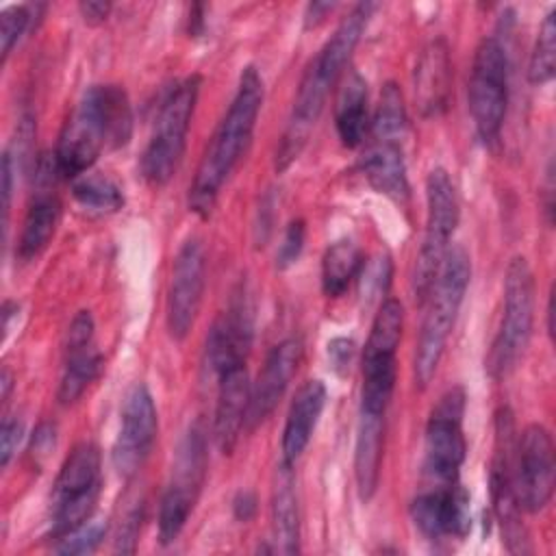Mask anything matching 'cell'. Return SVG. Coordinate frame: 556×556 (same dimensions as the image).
I'll return each instance as SVG.
<instances>
[{"mask_svg": "<svg viewBox=\"0 0 556 556\" xmlns=\"http://www.w3.org/2000/svg\"><path fill=\"white\" fill-rule=\"evenodd\" d=\"M395 354H363L361 410L384 415L395 387Z\"/></svg>", "mask_w": 556, "mask_h": 556, "instance_id": "28", "label": "cell"}, {"mask_svg": "<svg viewBox=\"0 0 556 556\" xmlns=\"http://www.w3.org/2000/svg\"><path fill=\"white\" fill-rule=\"evenodd\" d=\"M59 217H61V202L56 200V195L50 193L48 189L37 191L35 200L26 211L20 241L15 248V254L20 256V261L24 263L33 261L46 250V245L54 237Z\"/></svg>", "mask_w": 556, "mask_h": 556, "instance_id": "27", "label": "cell"}, {"mask_svg": "<svg viewBox=\"0 0 556 556\" xmlns=\"http://www.w3.org/2000/svg\"><path fill=\"white\" fill-rule=\"evenodd\" d=\"M24 434V424L17 417H4L0 428V463L7 467L17 452V445Z\"/></svg>", "mask_w": 556, "mask_h": 556, "instance_id": "39", "label": "cell"}, {"mask_svg": "<svg viewBox=\"0 0 556 556\" xmlns=\"http://www.w3.org/2000/svg\"><path fill=\"white\" fill-rule=\"evenodd\" d=\"M334 126L345 148H358L369 130L367 83L358 72H350L334 102Z\"/></svg>", "mask_w": 556, "mask_h": 556, "instance_id": "26", "label": "cell"}, {"mask_svg": "<svg viewBox=\"0 0 556 556\" xmlns=\"http://www.w3.org/2000/svg\"><path fill=\"white\" fill-rule=\"evenodd\" d=\"M534 321V276L523 256H515L504 278V313L493 339L486 369L491 378H506L523 356Z\"/></svg>", "mask_w": 556, "mask_h": 556, "instance_id": "5", "label": "cell"}, {"mask_svg": "<svg viewBox=\"0 0 556 556\" xmlns=\"http://www.w3.org/2000/svg\"><path fill=\"white\" fill-rule=\"evenodd\" d=\"M547 332L549 337L554 334V291L549 293V302H547Z\"/></svg>", "mask_w": 556, "mask_h": 556, "instance_id": "46", "label": "cell"}, {"mask_svg": "<svg viewBox=\"0 0 556 556\" xmlns=\"http://www.w3.org/2000/svg\"><path fill=\"white\" fill-rule=\"evenodd\" d=\"M363 176L382 195L406 202L408 200V176L402 143L397 141H371L361 161Z\"/></svg>", "mask_w": 556, "mask_h": 556, "instance_id": "24", "label": "cell"}, {"mask_svg": "<svg viewBox=\"0 0 556 556\" xmlns=\"http://www.w3.org/2000/svg\"><path fill=\"white\" fill-rule=\"evenodd\" d=\"M132 135V109L119 85L89 87L61 128L52 154L56 174L76 180L104 150L126 146Z\"/></svg>", "mask_w": 556, "mask_h": 556, "instance_id": "1", "label": "cell"}, {"mask_svg": "<svg viewBox=\"0 0 556 556\" xmlns=\"http://www.w3.org/2000/svg\"><path fill=\"white\" fill-rule=\"evenodd\" d=\"M159 432V417L152 393L146 384H135L124 400L122 424L113 443V467L122 476L135 473L150 456Z\"/></svg>", "mask_w": 556, "mask_h": 556, "instance_id": "14", "label": "cell"}, {"mask_svg": "<svg viewBox=\"0 0 556 556\" xmlns=\"http://www.w3.org/2000/svg\"><path fill=\"white\" fill-rule=\"evenodd\" d=\"M465 391L447 389L432 408L426 424L424 441V478L426 486H443L458 482V471L467 454L463 434Z\"/></svg>", "mask_w": 556, "mask_h": 556, "instance_id": "9", "label": "cell"}, {"mask_svg": "<svg viewBox=\"0 0 556 556\" xmlns=\"http://www.w3.org/2000/svg\"><path fill=\"white\" fill-rule=\"evenodd\" d=\"M554 72H556V11H549L539 28V37L530 54L528 80L532 85H545L554 78Z\"/></svg>", "mask_w": 556, "mask_h": 556, "instance_id": "34", "label": "cell"}, {"mask_svg": "<svg viewBox=\"0 0 556 556\" xmlns=\"http://www.w3.org/2000/svg\"><path fill=\"white\" fill-rule=\"evenodd\" d=\"M354 350H356L354 341H352V339H345V337H337V339H332V341L328 343L330 363H332V367H334L339 374H343V371L350 367L352 356H354Z\"/></svg>", "mask_w": 556, "mask_h": 556, "instance_id": "40", "label": "cell"}, {"mask_svg": "<svg viewBox=\"0 0 556 556\" xmlns=\"http://www.w3.org/2000/svg\"><path fill=\"white\" fill-rule=\"evenodd\" d=\"M263 104V80L256 67L248 65L235 91V98L215 128L189 189V208L202 217L211 213L217 202L222 185L241 161Z\"/></svg>", "mask_w": 556, "mask_h": 556, "instance_id": "2", "label": "cell"}, {"mask_svg": "<svg viewBox=\"0 0 556 556\" xmlns=\"http://www.w3.org/2000/svg\"><path fill=\"white\" fill-rule=\"evenodd\" d=\"M374 9V2L354 4L352 11L341 20L337 30L330 35V39L324 43V48L317 52V56L311 61L328 83L334 85L341 72L345 70Z\"/></svg>", "mask_w": 556, "mask_h": 556, "instance_id": "22", "label": "cell"}, {"mask_svg": "<svg viewBox=\"0 0 556 556\" xmlns=\"http://www.w3.org/2000/svg\"><path fill=\"white\" fill-rule=\"evenodd\" d=\"M200 93V76L178 80L161 100L154 130L141 154V176L154 185H165L180 165L187 143V130Z\"/></svg>", "mask_w": 556, "mask_h": 556, "instance_id": "4", "label": "cell"}, {"mask_svg": "<svg viewBox=\"0 0 556 556\" xmlns=\"http://www.w3.org/2000/svg\"><path fill=\"white\" fill-rule=\"evenodd\" d=\"M332 9H334L332 2H311L306 7V26L319 24L326 17V13H330Z\"/></svg>", "mask_w": 556, "mask_h": 556, "instance_id": "44", "label": "cell"}, {"mask_svg": "<svg viewBox=\"0 0 556 556\" xmlns=\"http://www.w3.org/2000/svg\"><path fill=\"white\" fill-rule=\"evenodd\" d=\"M219 391L215 404V419H213V434L217 450L222 454H232L241 430L248 421L250 408V378L243 365H235L219 376Z\"/></svg>", "mask_w": 556, "mask_h": 556, "instance_id": "20", "label": "cell"}, {"mask_svg": "<svg viewBox=\"0 0 556 556\" xmlns=\"http://www.w3.org/2000/svg\"><path fill=\"white\" fill-rule=\"evenodd\" d=\"M410 519L415 528L432 541L445 536H465L469 530V493L460 482L443 486H426L410 502Z\"/></svg>", "mask_w": 556, "mask_h": 556, "instance_id": "15", "label": "cell"}, {"mask_svg": "<svg viewBox=\"0 0 556 556\" xmlns=\"http://www.w3.org/2000/svg\"><path fill=\"white\" fill-rule=\"evenodd\" d=\"M271 532L276 549L282 554L300 552V508L295 495L293 465L280 460L271 486Z\"/></svg>", "mask_w": 556, "mask_h": 556, "instance_id": "23", "label": "cell"}, {"mask_svg": "<svg viewBox=\"0 0 556 556\" xmlns=\"http://www.w3.org/2000/svg\"><path fill=\"white\" fill-rule=\"evenodd\" d=\"M300 361H302V341L295 337L282 339L278 345L271 348L263 365V371L258 374L250 391V408H248V421H245L248 428L258 426L276 408L291 378L295 376Z\"/></svg>", "mask_w": 556, "mask_h": 556, "instance_id": "18", "label": "cell"}, {"mask_svg": "<svg viewBox=\"0 0 556 556\" xmlns=\"http://www.w3.org/2000/svg\"><path fill=\"white\" fill-rule=\"evenodd\" d=\"M426 232L413 269V291L419 302H426L434 285L460 217L456 187L443 167H434L426 178Z\"/></svg>", "mask_w": 556, "mask_h": 556, "instance_id": "6", "label": "cell"}, {"mask_svg": "<svg viewBox=\"0 0 556 556\" xmlns=\"http://www.w3.org/2000/svg\"><path fill=\"white\" fill-rule=\"evenodd\" d=\"M106 534V521L104 519H87L85 523H80L78 528H74L72 532H67L65 536L56 539L54 552L56 554H91L98 549V545L102 543Z\"/></svg>", "mask_w": 556, "mask_h": 556, "instance_id": "36", "label": "cell"}, {"mask_svg": "<svg viewBox=\"0 0 556 556\" xmlns=\"http://www.w3.org/2000/svg\"><path fill=\"white\" fill-rule=\"evenodd\" d=\"M72 193L80 206L98 213H113L124 204L122 189L106 176L83 174L74 180Z\"/></svg>", "mask_w": 556, "mask_h": 556, "instance_id": "33", "label": "cell"}, {"mask_svg": "<svg viewBox=\"0 0 556 556\" xmlns=\"http://www.w3.org/2000/svg\"><path fill=\"white\" fill-rule=\"evenodd\" d=\"M30 4H13L7 7L0 13V46H2V59H7L13 50V46L22 39V35L30 26Z\"/></svg>", "mask_w": 556, "mask_h": 556, "instance_id": "37", "label": "cell"}, {"mask_svg": "<svg viewBox=\"0 0 556 556\" xmlns=\"http://www.w3.org/2000/svg\"><path fill=\"white\" fill-rule=\"evenodd\" d=\"M554 443L552 434L541 424L523 428L515 441L513 478L521 510H543L554 493Z\"/></svg>", "mask_w": 556, "mask_h": 556, "instance_id": "12", "label": "cell"}, {"mask_svg": "<svg viewBox=\"0 0 556 556\" xmlns=\"http://www.w3.org/2000/svg\"><path fill=\"white\" fill-rule=\"evenodd\" d=\"M0 387H2V400H9V393H11V387H13V376H11L9 369H2Z\"/></svg>", "mask_w": 556, "mask_h": 556, "instance_id": "45", "label": "cell"}, {"mask_svg": "<svg viewBox=\"0 0 556 556\" xmlns=\"http://www.w3.org/2000/svg\"><path fill=\"white\" fill-rule=\"evenodd\" d=\"M413 89L415 104L424 117H439L445 113L452 93V59L443 37L432 39L421 50L413 74Z\"/></svg>", "mask_w": 556, "mask_h": 556, "instance_id": "19", "label": "cell"}, {"mask_svg": "<svg viewBox=\"0 0 556 556\" xmlns=\"http://www.w3.org/2000/svg\"><path fill=\"white\" fill-rule=\"evenodd\" d=\"M391 256L387 252L374 254L367 263H363L358 271V293L365 300V304L378 300L391 282Z\"/></svg>", "mask_w": 556, "mask_h": 556, "instance_id": "35", "label": "cell"}, {"mask_svg": "<svg viewBox=\"0 0 556 556\" xmlns=\"http://www.w3.org/2000/svg\"><path fill=\"white\" fill-rule=\"evenodd\" d=\"M80 13L85 17V22L89 24H98L102 20H106L109 11H111V4L109 2H98V0H89V2H80Z\"/></svg>", "mask_w": 556, "mask_h": 556, "instance_id": "42", "label": "cell"}, {"mask_svg": "<svg viewBox=\"0 0 556 556\" xmlns=\"http://www.w3.org/2000/svg\"><path fill=\"white\" fill-rule=\"evenodd\" d=\"M252 343V306L245 291L237 293L228 311L213 324L206 337V365L219 376L222 371L243 365Z\"/></svg>", "mask_w": 556, "mask_h": 556, "instance_id": "17", "label": "cell"}, {"mask_svg": "<svg viewBox=\"0 0 556 556\" xmlns=\"http://www.w3.org/2000/svg\"><path fill=\"white\" fill-rule=\"evenodd\" d=\"M406 104L402 89L395 83H387L380 91V100L374 113L371 124V139L374 141H397L402 143V137L406 132Z\"/></svg>", "mask_w": 556, "mask_h": 556, "instance_id": "31", "label": "cell"}, {"mask_svg": "<svg viewBox=\"0 0 556 556\" xmlns=\"http://www.w3.org/2000/svg\"><path fill=\"white\" fill-rule=\"evenodd\" d=\"M382 445H384V415L363 413L358 417L356 428V445H354V478L356 489L363 502L371 500L380 478L382 463Z\"/></svg>", "mask_w": 556, "mask_h": 556, "instance_id": "25", "label": "cell"}, {"mask_svg": "<svg viewBox=\"0 0 556 556\" xmlns=\"http://www.w3.org/2000/svg\"><path fill=\"white\" fill-rule=\"evenodd\" d=\"M206 476V437L200 424L189 426L178 443L172 478L159 506V539L172 543L182 532Z\"/></svg>", "mask_w": 556, "mask_h": 556, "instance_id": "8", "label": "cell"}, {"mask_svg": "<svg viewBox=\"0 0 556 556\" xmlns=\"http://www.w3.org/2000/svg\"><path fill=\"white\" fill-rule=\"evenodd\" d=\"M304 235H306V226L302 219H293L289 222L285 235H282V241L278 245V252H276V265L278 269H287L289 265H293L304 248Z\"/></svg>", "mask_w": 556, "mask_h": 556, "instance_id": "38", "label": "cell"}, {"mask_svg": "<svg viewBox=\"0 0 556 556\" xmlns=\"http://www.w3.org/2000/svg\"><path fill=\"white\" fill-rule=\"evenodd\" d=\"M469 278H471V261L465 248L463 245L447 248L443 263L439 267V274L434 278V285L426 298L430 300V304H428L417 350H415L413 369H415V384L419 389H426L437 374L447 337L452 332L458 308L463 304Z\"/></svg>", "mask_w": 556, "mask_h": 556, "instance_id": "3", "label": "cell"}, {"mask_svg": "<svg viewBox=\"0 0 556 556\" xmlns=\"http://www.w3.org/2000/svg\"><path fill=\"white\" fill-rule=\"evenodd\" d=\"M515 460V421L508 408L495 413V452L491 460V497L493 510L502 526L504 543L513 554L532 552L526 526L521 521V506L515 493L513 478Z\"/></svg>", "mask_w": 556, "mask_h": 556, "instance_id": "11", "label": "cell"}, {"mask_svg": "<svg viewBox=\"0 0 556 556\" xmlns=\"http://www.w3.org/2000/svg\"><path fill=\"white\" fill-rule=\"evenodd\" d=\"M100 495V450L93 443H78L54 480L50 536L61 539L85 523Z\"/></svg>", "mask_w": 556, "mask_h": 556, "instance_id": "7", "label": "cell"}, {"mask_svg": "<svg viewBox=\"0 0 556 556\" xmlns=\"http://www.w3.org/2000/svg\"><path fill=\"white\" fill-rule=\"evenodd\" d=\"M206 285V252L200 239H187L172 265L167 289V330L172 339L182 341L195 324Z\"/></svg>", "mask_w": 556, "mask_h": 556, "instance_id": "13", "label": "cell"}, {"mask_svg": "<svg viewBox=\"0 0 556 556\" xmlns=\"http://www.w3.org/2000/svg\"><path fill=\"white\" fill-rule=\"evenodd\" d=\"M326 404V387L321 380H306L287 413L285 430H282V460L295 465V460L306 450L319 415Z\"/></svg>", "mask_w": 556, "mask_h": 556, "instance_id": "21", "label": "cell"}, {"mask_svg": "<svg viewBox=\"0 0 556 556\" xmlns=\"http://www.w3.org/2000/svg\"><path fill=\"white\" fill-rule=\"evenodd\" d=\"M508 104V56L497 37H484L473 54L469 111L482 141L500 137Z\"/></svg>", "mask_w": 556, "mask_h": 556, "instance_id": "10", "label": "cell"}, {"mask_svg": "<svg viewBox=\"0 0 556 556\" xmlns=\"http://www.w3.org/2000/svg\"><path fill=\"white\" fill-rule=\"evenodd\" d=\"M232 510H235V517L239 521H250L256 513V497L254 493L250 491H239L235 502H232Z\"/></svg>", "mask_w": 556, "mask_h": 556, "instance_id": "41", "label": "cell"}, {"mask_svg": "<svg viewBox=\"0 0 556 556\" xmlns=\"http://www.w3.org/2000/svg\"><path fill=\"white\" fill-rule=\"evenodd\" d=\"M330 87H332V83H328L315 70V65L308 63V67L302 74L287 128H285L278 150H276V169L278 172L287 169L302 154V150L308 143V137L324 111Z\"/></svg>", "mask_w": 556, "mask_h": 556, "instance_id": "16", "label": "cell"}, {"mask_svg": "<svg viewBox=\"0 0 556 556\" xmlns=\"http://www.w3.org/2000/svg\"><path fill=\"white\" fill-rule=\"evenodd\" d=\"M363 267L361 250L354 241L341 239L326 248L321 256V289L328 298H339Z\"/></svg>", "mask_w": 556, "mask_h": 556, "instance_id": "30", "label": "cell"}, {"mask_svg": "<svg viewBox=\"0 0 556 556\" xmlns=\"http://www.w3.org/2000/svg\"><path fill=\"white\" fill-rule=\"evenodd\" d=\"M54 445V426L41 424L33 437V450L35 454H46Z\"/></svg>", "mask_w": 556, "mask_h": 556, "instance_id": "43", "label": "cell"}, {"mask_svg": "<svg viewBox=\"0 0 556 556\" xmlns=\"http://www.w3.org/2000/svg\"><path fill=\"white\" fill-rule=\"evenodd\" d=\"M404 328V308L395 298H387L371 324L363 354H395Z\"/></svg>", "mask_w": 556, "mask_h": 556, "instance_id": "32", "label": "cell"}, {"mask_svg": "<svg viewBox=\"0 0 556 556\" xmlns=\"http://www.w3.org/2000/svg\"><path fill=\"white\" fill-rule=\"evenodd\" d=\"M67 358L63 367V376L59 382L56 397L61 404H72L76 402L85 389L96 380L102 367V356L91 343H80V345H65Z\"/></svg>", "mask_w": 556, "mask_h": 556, "instance_id": "29", "label": "cell"}]
</instances>
